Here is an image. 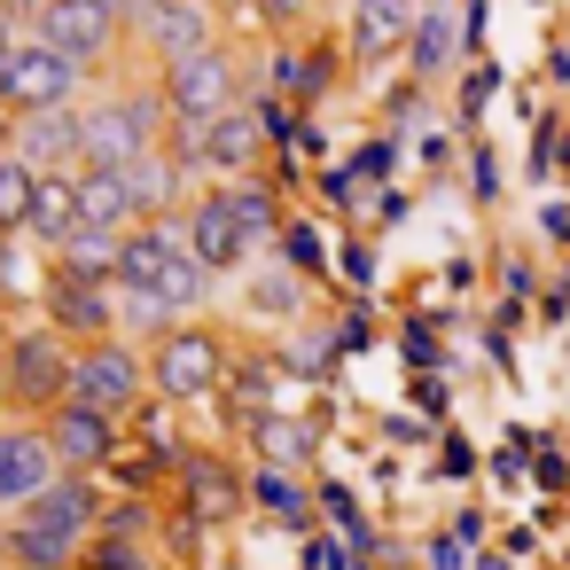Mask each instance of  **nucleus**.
I'll list each match as a JSON object with an SVG mask.
<instances>
[{
	"label": "nucleus",
	"mask_w": 570,
	"mask_h": 570,
	"mask_svg": "<svg viewBox=\"0 0 570 570\" xmlns=\"http://www.w3.org/2000/svg\"><path fill=\"white\" fill-rule=\"evenodd\" d=\"M212 289V266L188 250L180 219H141L126 227V250H118V297H126V321H173V313H196Z\"/></svg>",
	"instance_id": "obj_1"
},
{
	"label": "nucleus",
	"mask_w": 570,
	"mask_h": 570,
	"mask_svg": "<svg viewBox=\"0 0 570 570\" xmlns=\"http://www.w3.org/2000/svg\"><path fill=\"white\" fill-rule=\"evenodd\" d=\"M79 126H87V141H79V173H87V165H95V173H126V165H141L149 149H165L173 110H165V95H157V79H149V87L87 95V102H79Z\"/></svg>",
	"instance_id": "obj_2"
},
{
	"label": "nucleus",
	"mask_w": 570,
	"mask_h": 570,
	"mask_svg": "<svg viewBox=\"0 0 570 570\" xmlns=\"http://www.w3.org/2000/svg\"><path fill=\"white\" fill-rule=\"evenodd\" d=\"M95 71H79L63 48H48L40 32H17V48L0 56V118H32V110H71L87 102Z\"/></svg>",
	"instance_id": "obj_3"
},
{
	"label": "nucleus",
	"mask_w": 570,
	"mask_h": 570,
	"mask_svg": "<svg viewBox=\"0 0 570 570\" xmlns=\"http://www.w3.org/2000/svg\"><path fill=\"white\" fill-rule=\"evenodd\" d=\"M157 95H165L173 126H212V118L243 110V56H235L227 40H212V48L165 63V71H157Z\"/></svg>",
	"instance_id": "obj_4"
},
{
	"label": "nucleus",
	"mask_w": 570,
	"mask_h": 570,
	"mask_svg": "<svg viewBox=\"0 0 570 570\" xmlns=\"http://www.w3.org/2000/svg\"><path fill=\"white\" fill-rule=\"evenodd\" d=\"M32 32L48 40V48H63L79 71H118V56H134V32H126V17L110 9V0H48V9L32 17Z\"/></svg>",
	"instance_id": "obj_5"
},
{
	"label": "nucleus",
	"mask_w": 570,
	"mask_h": 570,
	"mask_svg": "<svg viewBox=\"0 0 570 570\" xmlns=\"http://www.w3.org/2000/svg\"><path fill=\"white\" fill-rule=\"evenodd\" d=\"M87 523H95V492H87L79 476H56V484H48L40 500H24V523H17V554H24L32 570H56V562H71V554H79Z\"/></svg>",
	"instance_id": "obj_6"
},
{
	"label": "nucleus",
	"mask_w": 570,
	"mask_h": 570,
	"mask_svg": "<svg viewBox=\"0 0 570 570\" xmlns=\"http://www.w3.org/2000/svg\"><path fill=\"white\" fill-rule=\"evenodd\" d=\"M71 375H79V352L63 344V328L9 336V360H0V391H9V406H63Z\"/></svg>",
	"instance_id": "obj_7"
},
{
	"label": "nucleus",
	"mask_w": 570,
	"mask_h": 570,
	"mask_svg": "<svg viewBox=\"0 0 570 570\" xmlns=\"http://www.w3.org/2000/svg\"><path fill=\"white\" fill-rule=\"evenodd\" d=\"M180 235H188V250H196L212 274H235V266L258 250V235H250V219H243L235 188H204V196L180 212Z\"/></svg>",
	"instance_id": "obj_8"
},
{
	"label": "nucleus",
	"mask_w": 570,
	"mask_h": 570,
	"mask_svg": "<svg viewBox=\"0 0 570 570\" xmlns=\"http://www.w3.org/2000/svg\"><path fill=\"white\" fill-rule=\"evenodd\" d=\"M219 40V9L212 0H149V17L134 24V56L141 63H180V56H196V48H212Z\"/></svg>",
	"instance_id": "obj_9"
},
{
	"label": "nucleus",
	"mask_w": 570,
	"mask_h": 570,
	"mask_svg": "<svg viewBox=\"0 0 570 570\" xmlns=\"http://www.w3.org/2000/svg\"><path fill=\"white\" fill-rule=\"evenodd\" d=\"M141 383H149V367H141V352H134V344H118V336H95V344L79 352V375H71V399H87V406H102V414H118V406H134V399H141Z\"/></svg>",
	"instance_id": "obj_10"
},
{
	"label": "nucleus",
	"mask_w": 570,
	"mask_h": 570,
	"mask_svg": "<svg viewBox=\"0 0 570 570\" xmlns=\"http://www.w3.org/2000/svg\"><path fill=\"white\" fill-rule=\"evenodd\" d=\"M63 476V453L48 430H0V508H24Z\"/></svg>",
	"instance_id": "obj_11"
},
{
	"label": "nucleus",
	"mask_w": 570,
	"mask_h": 570,
	"mask_svg": "<svg viewBox=\"0 0 570 570\" xmlns=\"http://www.w3.org/2000/svg\"><path fill=\"white\" fill-rule=\"evenodd\" d=\"M79 102L71 110H32V118H9V149L32 165V173H79Z\"/></svg>",
	"instance_id": "obj_12"
},
{
	"label": "nucleus",
	"mask_w": 570,
	"mask_h": 570,
	"mask_svg": "<svg viewBox=\"0 0 570 570\" xmlns=\"http://www.w3.org/2000/svg\"><path fill=\"white\" fill-rule=\"evenodd\" d=\"M110 289H118V282H95V274H71V266H48L40 305H48V321H56L63 336H110Z\"/></svg>",
	"instance_id": "obj_13"
},
{
	"label": "nucleus",
	"mask_w": 570,
	"mask_h": 570,
	"mask_svg": "<svg viewBox=\"0 0 570 570\" xmlns=\"http://www.w3.org/2000/svg\"><path fill=\"white\" fill-rule=\"evenodd\" d=\"M212 383H219V336H204V328L157 336V391L165 399H204Z\"/></svg>",
	"instance_id": "obj_14"
},
{
	"label": "nucleus",
	"mask_w": 570,
	"mask_h": 570,
	"mask_svg": "<svg viewBox=\"0 0 570 570\" xmlns=\"http://www.w3.org/2000/svg\"><path fill=\"white\" fill-rule=\"evenodd\" d=\"M48 438H56L63 469H95V461H110V414H102V406H87V399L48 406Z\"/></svg>",
	"instance_id": "obj_15"
},
{
	"label": "nucleus",
	"mask_w": 570,
	"mask_h": 570,
	"mask_svg": "<svg viewBox=\"0 0 570 570\" xmlns=\"http://www.w3.org/2000/svg\"><path fill=\"white\" fill-rule=\"evenodd\" d=\"M406 32H414V0H352V56L360 63L406 56Z\"/></svg>",
	"instance_id": "obj_16"
},
{
	"label": "nucleus",
	"mask_w": 570,
	"mask_h": 570,
	"mask_svg": "<svg viewBox=\"0 0 570 570\" xmlns=\"http://www.w3.org/2000/svg\"><path fill=\"white\" fill-rule=\"evenodd\" d=\"M24 235L56 258L71 235H79V173H40V188H32V219H24Z\"/></svg>",
	"instance_id": "obj_17"
},
{
	"label": "nucleus",
	"mask_w": 570,
	"mask_h": 570,
	"mask_svg": "<svg viewBox=\"0 0 570 570\" xmlns=\"http://www.w3.org/2000/svg\"><path fill=\"white\" fill-rule=\"evenodd\" d=\"M79 219H87V227H118V235H126V227H141L134 180H126V173H95V165H87V173H79Z\"/></svg>",
	"instance_id": "obj_18"
},
{
	"label": "nucleus",
	"mask_w": 570,
	"mask_h": 570,
	"mask_svg": "<svg viewBox=\"0 0 570 570\" xmlns=\"http://www.w3.org/2000/svg\"><path fill=\"white\" fill-rule=\"evenodd\" d=\"M32 188H40V173H32L17 149H0V235H24V219H32Z\"/></svg>",
	"instance_id": "obj_19"
},
{
	"label": "nucleus",
	"mask_w": 570,
	"mask_h": 570,
	"mask_svg": "<svg viewBox=\"0 0 570 570\" xmlns=\"http://www.w3.org/2000/svg\"><path fill=\"white\" fill-rule=\"evenodd\" d=\"M48 274H40V243L32 235H0V297H40Z\"/></svg>",
	"instance_id": "obj_20"
},
{
	"label": "nucleus",
	"mask_w": 570,
	"mask_h": 570,
	"mask_svg": "<svg viewBox=\"0 0 570 570\" xmlns=\"http://www.w3.org/2000/svg\"><path fill=\"white\" fill-rule=\"evenodd\" d=\"M313 17V0H250V24H266V32H297Z\"/></svg>",
	"instance_id": "obj_21"
},
{
	"label": "nucleus",
	"mask_w": 570,
	"mask_h": 570,
	"mask_svg": "<svg viewBox=\"0 0 570 570\" xmlns=\"http://www.w3.org/2000/svg\"><path fill=\"white\" fill-rule=\"evenodd\" d=\"M17 32H24V24L9 17V0H0V56H9V48H17Z\"/></svg>",
	"instance_id": "obj_22"
},
{
	"label": "nucleus",
	"mask_w": 570,
	"mask_h": 570,
	"mask_svg": "<svg viewBox=\"0 0 570 570\" xmlns=\"http://www.w3.org/2000/svg\"><path fill=\"white\" fill-rule=\"evenodd\" d=\"M40 9H48V0H9V17H17L24 32H32V17H40Z\"/></svg>",
	"instance_id": "obj_23"
},
{
	"label": "nucleus",
	"mask_w": 570,
	"mask_h": 570,
	"mask_svg": "<svg viewBox=\"0 0 570 570\" xmlns=\"http://www.w3.org/2000/svg\"><path fill=\"white\" fill-rule=\"evenodd\" d=\"M219 9V24H235V17H250V0H212Z\"/></svg>",
	"instance_id": "obj_24"
},
{
	"label": "nucleus",
	"mask_w": 570,
	"mask_h": 570,
	"mask_svg": "<svg viewBox=\"0 0 570 570\" xmlns=\"http://www.w3.org/2000/svg\"><path fill=\"white\" fill-rule=\"evenodd\" d=\"M0 149H9V118H0Z\"/></svg>",
	"instance_id": "obj_25"
}]
</instances>
